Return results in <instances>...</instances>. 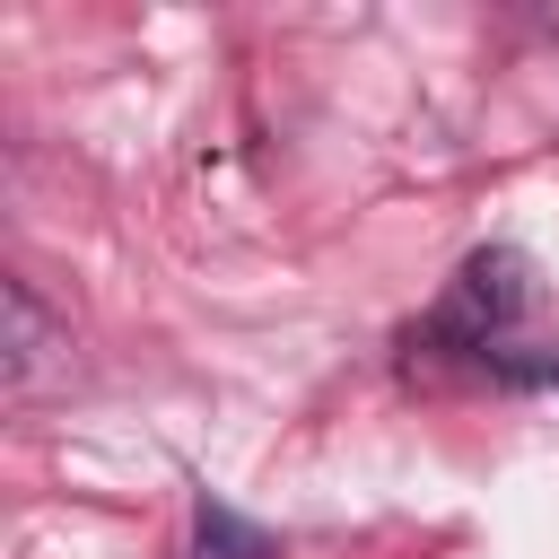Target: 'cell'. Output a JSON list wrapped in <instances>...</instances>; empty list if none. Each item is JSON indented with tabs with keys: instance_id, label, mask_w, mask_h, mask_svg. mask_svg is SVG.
Returning a JSON list of instances; mask_svg holds the SVG:
<instances>
[{
	"instance_id": "obj_1",
	"label": "cell",
	"mask_w": 559,
	"mask_h": 559,
	"mask_svg": "<svg viewBox=\"0 0 559 559\" xmlns=\"http://www.w3.org/2000/svg\"><path fill=\"white\" fill-rule=\"evenodd\" d=\"M533 314V271H524V253H507V245H489V253H472L463 262V280L445 288V306L428 314V349H472L480 367H498V376H515V323Z\"/></svg>"
},
{
	"instance_id": "obj_2",
	"label": "cell",
	"mask_w": 559,
	"mask_h": 559,
	"mask_svg": "<svg viewBox=\"0 0 559 559\" xmlns=\"http://www.w3.org/2000/svg\"><path fill=\"white\" fill-rule=\"evenodd\" d=\"M192 550L201 559H280V542L262 533V524H245L227 498H210L201 489V507H192Z\"/></svg>"
},
{
	"instance_id": "obj_3",
	"label": "cell",
	"mask_w": 559,
	"mask_h": 559,
	"mask_svg": "<svg viewBox=\"0 0 559 559\" xmlns=\"http://www.w3.org/2000/svg\"><path fill=\"white\" fill-rule=\"evenodd\" d=\"M44 341H52V332H44V306L26 297V280H9V384H17V393L35 384V358H44Z\"/></svg>"
}]
</instances>
